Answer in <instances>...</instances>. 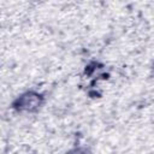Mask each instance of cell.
Returning <instances> with one entry per match:
<instances>
[{"label":"cell","mask_w":154,"mask_h":154,"mask_svg":"<svg viewBox=\"0 0 154 154\" xmlns=\"http://www.w3.org/2000/svg\"><path fill=\"white\" fill-rule=\"evenodd\" d=\"M38 97L37 95H31V94H28L25 96L22 97V107L23 108H26V109H31L32 107L35 106H38Z\"/></svg>","instance_id":"cell-1"}]
</instances>
